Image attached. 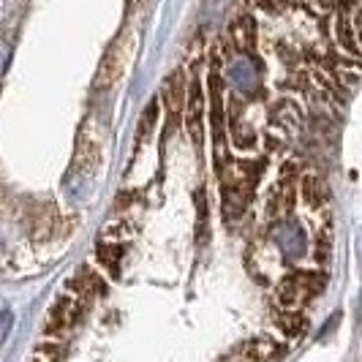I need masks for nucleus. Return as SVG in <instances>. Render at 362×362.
<instances>
[{
    "label": "nucleus",
    "mask_w": 362,
    "mask_h": 362,
    "mask_svg": "<svg viewBox=\"0 0 362 362\" xmlns=\"http://www.w3.org/2000/svg\"><path fill=\"white\" fill-rule=\"evenodd\" d=\"M134 49H136V33L134 30H123L109 44L104 57H101L98 74H95V88L98 90H112L126 76L128 66L134 60Z\"/></svg>",
    "instance_id": "f257e3e1"
},
{
    "label": "nucleus",
    "mask_w": 362,
    "mask_h": 362,
    "mask_svg": "<svg viewBox=\"0 0 362 362\" xmlns=\"http://www.w3.org/2000/svg\"><path fill=\"white\" fill-rule=\"evenodd\" d=\"M101 158H104V128L95 117H88L79 128V136H76L71 172L76 177H90L98 169Z\"/></svg>",
    "instance_id": "f03ea898"
},
{
    "label": "nucleus",
    "mask_w": 362,
    "mask_h": 362,
    "mask_svg": "<svg viewBox=\"0 0 362 362\" xmlns=\"http://www.w3.org/2000/svg\"><path fill=\"white\" fill-rule=\"evenodd\" d=\"M325 286V275L310 270H297L286 275L278 289H275V297H278V308L281 310H300L310 297H316Z\"/></svg>",
    "instance_id": "7ed1b4c3"
},
{
    "label": "nucleus",
    "mask_w": 362,
    "mask_h": 362,
    "mask_svg": "<svg viewBox=\"0 0 362 362\" xmlns=\"http://www.w3.org/2000/svg\"><path fill=\"white\" fill-rule=\"evenodd\" d=\"M90 303H85V300H79V297H74V294H63V297H57L52 303V308L47 310V319H44V335L47 338H60V335H66L69 329L79 325V319H82V313L88 308Z\"/></svg>",
    "instance_id": "20e7f679"
},
{
    "label": "nucleus",
    "mask_w": 362,
    "mask_h": 362,
    "mask_svg": "<svg viewBox=\"0 0 362 362\" xmlns=\"http://www.w3.org/2000/svg\"><path fill=\"white\" fill-rule=\"evenodd\" d=\"M182 117H185V131H188L191 142L202 147L204 142V90L199 82H191V90L185 93Z\"/></svg>",
    "instance_id": "39448f33"
},
{
    "label": "nucleus",
    "mask_w": 362,
    "mask_h": 362,
    "mask_svg": "<svg viewBox=\"0 0 362 362\" xmlns=\"http://www.w3.org/2000/svg\"><path fill=\"white\" fill-rule=\"evenodd\" d=\"M69 294L79 297V300H85V303H90V300H95V297L107 294V278L95 270V267L85 264L82 270L76 272V278L69 281Z\"/></svg>",
    "instance_id": "423d86ee"
},
{
    "label": "nucleus",
    "mask_w": 362,
    "mask_h": 362,
    "mask_svg": "<svg viewBox=\"0 0 362 362\" xmlns=\"http://www.w3.org/2000/svg\"><path fill=\"white\" fill-rule=\"evenodd\" d=\"M185 93H188V79H185V71L182 69H175L163 79V88H161V98H163V107L172 117H177L185 107Z\"/></svg>",
    "instance_id": "0eeeda50"
},
{
    "label": "nucleus",
    "mask_w": 362,
    "mask_h": 362,
    "mask_svg": "<svg viewBox=\"0 0 362 362\" xmlns=\"http://www.w3.org/2000/svg\"><path fill=\"white\" fill-rule=\"evenodd\" d=\"M300 199L305 202V207L310 210H325L329 202V188H327L325 177L316 172H305L300 177Z\"/></svg>",
    "instance_id": "6e6552de"
},
{
    "label": "nucleus",
    "mask_w": 362,
    "mask_h": 362,
    "mask_svg": "<svg viewBox=\"0 0 362 362\" xmlns=\"http://www.w3.org/2000/svg\"><path fill=\"white\" fill-rule=\"evenodd\" d=\"M126 256V245L123 243H115V240H101L98 248H95V259L98 264L109 270V275H117L120 272V262Z\"/></svg>",
    "instance_id": "1a4fd4ad"
},
{
    "label": "nucleus",
    "mask_w": 362,
    "mask_h": 362,
    "mask_svg": "<svg viewBox=\"0 0 362 362\" xmlns=\"http://www.w3.org/2000/svg\"><path fill=\"white\" fill-rule=\"evenodd\" d=\"M281 351H284L281 344H275L272 338H256L245 346L243 357H245V362H272L275 357H281Z\"/></svg>",
    "instance_id": "9d476101"
},
{
    "label": "nucleus",
    "mask_w": 362,
    "mask_h": 362,
    "mask_svg": "<svg viewBox=\"0 0 362 362\" xmlns=\"http://www.w3.org/2000/svg\"><path fill=\"white\" fill-rule=\"evenodd\" d=\"M229 38H232V44H235V49L240 52H245V49H251L256 41V25L251 22V17H240L229 28Z\"/></svg>",
    "instance_id": "9b49d317"
},
{
    "label": "nucleus",
    "mask_w": 362,
    "mask_h": 362,
    "mask_svg": "<svg viewBox=\"0 0 362 362\" xmlns=\"http://www.w3.org/2000/svg\"><path fill=\"white\" fill-rule=\"evenodd\" d=\"M278 329L286 332L289 338H300L308 329V319L300 310H281L278 313Z\"/></svg>",
    "instance_id": "f8f14e48"
},
{
    "label": "nucleus",
    "mask_w": 362,
    "mask_h": 362,
    "mask_svg": "<svg viewBox=\"0 0 362 362\" xmlns=\"http://www.w3.org/2000/svg\"><path fill=\"white\" fill-rule=\"evenodd\" d=\"M335 33H338V44L344 47L349 54H360V47H357V30H354V19L351 17H338V25H335Z\"/></svg>",
    "instance_id": "ddd939ff"
},
{
    "label": "nucleus",
    "mask_w": 362,
    "mask_h": 362,
    "mask_svg": "<svg viewBox=\"0 0 362 362\" xmlns=\"http://www.w3.org/2000/svg\"><path fill=\"white\" fill-rule=\"evenodd\" d=\"M63 354H66V346L60 344L57 338L41 341V344L33 349V360H38V362H63Z\"/></svg>",
    "instance_id": "4468645a"
},
{
    "label": "nucleus",
    "mask_w": 362,
    "mask_h": 362,
    "mask_svg": "<svg viewBox=\"0 0 362 362\" xmlns=\"http://www.w3.org/2000/svg\"><path fill=\"white\" fill-rule=\"evenodd\" d=\"M272 117H275V123H281V126L294 128L300 123V109H297V104H291V101H281L278 107L272 109Z\"/></svg>",
    "instance_id": "2eb2a0df"
},
{
    "label": "nucleus",
    "mask_w": 362,
    "mask_h": 362,
    "mask_svg": "<svg viewBox=\"0 0 362 362\" xmlns=\"http://www.w3.org/2000/svg\"><path fill=\"white\" fill-rule=\"evenodd\" d=\"M156 120H158V101H150V107L147 112L142 115V123H139V142L142 139H150V134H153V126H156Z\"/></svg>",
    "instance_id": "dca6fc26"
},
{
    "label": "nucleus",
    "mask_w": 362,
    "mask_h": 362,
    "mask_svg": "<svg viewBox=\"0 0 362 362\" xmlns=\"http://www.w3.org/2000/svg\"><path fill=\"white\" fill-rule=\"evenodd\" d=\"M134 3H136V0H131V6H134Z\"/></svg>",
    "instance_id": "f3484780"
}]
</instances>
